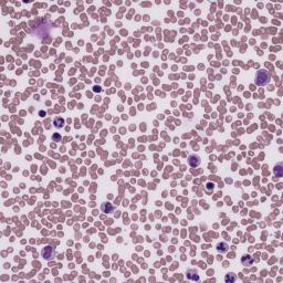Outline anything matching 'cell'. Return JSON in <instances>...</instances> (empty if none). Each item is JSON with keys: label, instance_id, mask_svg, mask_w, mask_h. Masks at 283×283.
Returning <instances> with one entry per match:
<instances>
[{"label": "cell", "instance_id": "277c9868", "mask_svg": "<svg viewBox=\"0 0 283 283\" xmlns=\"http://www.w3.org/2000/svg\"><path fill=\"white\" fill-rule=\"evenodd\" d=\"M186 277H187V279H188V280H190V281H196V282L200 281L198 271L195 270V269H189V270H187Z\"/></svg>", "mask_w": 283, "mask_h": 283}, {"label": "cell", "instance_id": "6da1fadb", "mask_svg": "<svg viewBox=\"0 0 283 283\" xmlns=\"http://www.w3.org/2000/svg\"><path fill=\"white\" fill-rule=\"evenodd\" d=\"M271 80L270 73L265 70H259L257 72V75H255V83L259 86H264L269 84Z\"/></svg>", "mask_w": 283, "mask_h": 283}, {"label": "cell", "instance_id": "7a4b0ae2", "mask_svg": "<svg viewBox=\"0 0 283 283\" xmlns=\"http://www.w3.org/2000/svg\"><path fill=\"white\" fill-rule=\"evenodd\" d=\"M41 255L44 260L50 261V260H52V259H54L55 255H57V252H55L54 248H52L51 246H47V247H44L42 249Z\"/></svg>", "mask_w": 283, "mask_h": 283}, {"label": "cell", "instance_id": "8992f818", "mask_svg": "<svg viewBox=\"0 0 283 283\" xmlns=\"http://www.w3.org/2000/svg\"><path fill=\"white\" fill-rule=\"evenodd\" d=\"M101 210L103 212H105V213H111V212L114 211V207H113L112 203H102V206H101Z\"/></svg>", "mask_w": 283, "mask_h": 283}, {"label": "cell", "instance_id": "8fae6325", "mask_svg": "<svg viewBox=\"0 0 283 283\" xmlns=\"http://www.w3.org/2000/svg\"><path fill=\"white\" fill-rule=\"evenodd\" d=\"M211 190H213V184L208 183V184H207V186H206L207 194H210V193H211Z\"/></svg>", "mask_w": 283, "mask_h": 283}, {"label": "cell", "instance_id": "3957f363", "mask_svg": "<svg viewBox=\"0 0 283 283\" xmlns=\"http://www.w3.org/2000/svg\"><path fill=\"white\" fill-rule=\"evenodd\" d=\"M187 163H188V165H189L190 167L193 168H196L198 167L200 165V163H201V159H200V157L198 156V155L196 154H191L188 156V158H187Z\"/></svg>", "mask_w": 283, "mask_h": 283}, {"label": "cell", "instance_id": "52a82bcc", "mask_svg": "<svg viewBox=\"0 0 283 283\" xmlns=\"http://www.w3.org/2000/svg\"><path fill=\"white\" fill-rule=\"evenodd\" d=\"M241 263H242V265H245V267L252 265V263H253V258L250 257V255H248V254H245V255L241 258Z\"/></svg>", "mask_w": 283, "mask_h": 283}, {"label": "cell", "instance_id": "30bf717a", "mask_svg": "<svg viewBox=\"0 0 283 283\" xmlns=\"http://www.w3.org/2000/svg\"><path fill=\"white\" fill-rule=\"evenodd\" d=\"M236 280H237V275H236L235 273H228V274H226L225 281H226L227 283H232V282H235Z\"/></svg>", "mask_w": 283, "mask_h": 283}, {"label": "cell", "instance_id": "ba28073f", "mask_svg": "<svg viewBox=\"0 0 283 283\" xmlns=\"http://www.w3.org/2000/svg\"><path fill=\"white\" fill-rule=\"evenodd\" d=\"M274 175L277 177H279V178L283 176V165L281 164V163L278 164L277 166L274 167Z\"/></svg>", "mask_w": 283, "mask_h": 283}, {"label": "cell", "instance_id": "5b68a950", "mask_svg": "<svg viewBox=\"0 0 283 283\" xmlns=\"http://www.w3.org/2000/svg\"><path fill=\"white\" fill-rule=\"evenodd\" d=\"M228 250L229 246L227 242H219L218 245H217V251L220 252V253H226V252H228Z\"/></svg>", "mask_w": 283, "mask_h": 283}, {"label": "cell", "instance_id": "9c48e42d", "mask_svg": "<svg viewBox=\"0 0 283 283\" xmlns=\"http://www.w3.org/2000/svg\"><path fill=\"white\" fill-rule=\"evenodd\" d=\"M53 124H54L55 128H61L62 126H63V124H64V121H63V119H62V117L58 116V117H55V119H54V122H53Z\"/></svg>", "mask_w": 283, "mask_h": 283}]
</instances>
